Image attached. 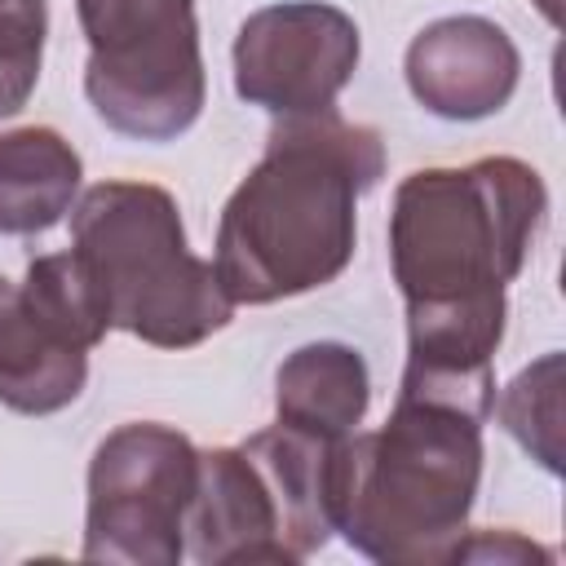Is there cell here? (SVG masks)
Wrapping results in <instances>:
<instances>
[{
    "label": "cell",
    "instance_id": "1",
    "mask_svg": "<svg viewBox=\"0 0 566 566\" xmlns=\"http://www.w3.org/2000/svg\"><path fill=\"white\" fill-rule=\"evenodd\" d=\"M548 217L544 177L517 155L416 168L389 208V270L407 305L398 389L460 402L491 420L509 283Z\"/></svg>",
    "mask_w": 566,
    "mask_h": 566
},
{
    "label": "cell",
    "instance_id": "2",
    "mask_svg": "<svg viewBox=\"0 0 566 566\" xmlns=\"http://www.w3.org/2000/svg\"><path fill=\"white\" fill-rule=\"evenodd\" d=\"M385 177V142L345 115H283L217 221V279L234 305H274L345 274L358 199Z\"/></svg>",
    "mask_w": 566,
    "mask_h": 566
},
{
    "label": "cell",
    "instance_id": "3",
    "mask_svg": "<svg viewBox=\"0 0 566 566\" xmlns=\"http://www.w3.org/2000/svg\"><path fill=\"white\" fill-rule=\"evenodd\" d=\"M486 416L398 389L389 420L336 442L332 513L345 544L385 566L455 562L482 482Z\"/></svg>",
    "mask_w": 566,
    "mask_h": 566
},
{
    "label": "cell",
    "instance_id": "4",
    "mask_svg": "<svg viewBox=\"0 0 566 566\" xmlns=\"http://www.w3.org/2000/svg\"><path fill=\"white\" fill-rule=\"evenodd\" d=\"M71 261L106 323L155 349L203 345L234 318L217 265L186 243L177 199L155 181H97L71 208Z\"/></svg>",
    "mask_w": 566,
    "mask_h": 566
},
{
    "label": "cell",
    "instance_id": "5",
    "mask_svg": "<svg viewBox=\"0 0 566 566\" xmlns=\"http://www.w3.org/2000/svg\"><path fill=\"white\" fill-rule=\"evenodd\" d=\"M336 442L274 420L239 447L199 451L186 513V557L199 566H292L332 531Z\"/></svg>",
    "mask_w": 566,
    "mask_h": 566
},
{
    "label": "cell",
    "instance_id": "6",
    "mask_svg": "<svg viewBox=\"0 0 566 566\" xmlns=\"http://www.w3.org/2000/svg\"><path fill=\"white\" fill-rule=\"evenodd\" d=\"M75 13L93 115L133 142L181 137L208 102L195 0H75Z\"/></svg>",
    "mask_w": 566,
    "mask_h": 566
},
{
    "label": "cell",
    "instance_id": "7",
    "mask_svg": "<svg viewBox=\"0 0 566 566\" xmlns=\"http://www.w3.org/2000/svg\"><path fill=\"white\" fill-rule=\"evenodd\" d=\"M199 447L159 420L111 429L88 460L84 562L177 566L186 557V513L195 500Z\"/></svg>",
    "mask_w": 566,
    "mask_h": 566
},
{
    "label": "cell",
    "instance_id": "8",
    "mask_svg": "<svg viewBox=\"0 0 566 566\" xmlns=\"http://www.w3.org/2000/svg\"><path fill=\"white\" fill-rule=\"evenodd\" d=\"M106 323L71 252L35 256L22 283L0 274V402L18 416H53L84 394L88 349Z\"/></svg>",
    "mask_w": 566,
    "mask_h": 566
},
{
    "label": "cell",
    "instance_id": "9",
    "mask_svg": "<svg viewBox=\"0 0 566 566\" xmlns=\"http://www.w3.org/2000/svg\"><path fill=\"white\" fill-rule=\"evenodd\" d=\"M358 22L327 0H283L243 18L234 35V93L283 115L332 111L358 71Z\"/></svg>",
    "mask_w": 566,
    "mask_h": 566
},
{
    "label": "cell",
    "instance_id": "10",
    "mask_svg": "<svg viewBox=\"0 0 566 566\" xmlns=\"http://www.w3.org/2000/svg\"><path fill=\"white\" fill-rule=\"evenodd\" d=\"M411 97L451 124H473L509 106L522 53L513 35L482 13H451L429 22L402 57Z\"/></svg>",
    "mask_w": 566,
    "mask_h": 566
},
{
    "label": "cell",
    "instance_id": "11",
    "mask_svg": "<svg viewBox=\"0 0 566 566\" xmlns=\"http://www.w3.org/2000/svg\"><path fill=\"white\" fill-rule=\"evenodd\" d=\"M371 402L367 358L345 340H310L274 371V411L283 424L314 438H349Z\"/></svg>",
    "mask_w": 566,
    "mask_h": 566
},
{
    "label": "cell",
    "instance_id": "12",
    "mask_svg": "<svg viewBox=\"0 0 566 566\" xmlns=\"http://www.w3.org/2000/svg\"><path fill=\"white\" fill-rule=\"evenodd\" d=\"M84 159L49 124L0 133V234L53 230L80 195Z\"/></svg>",
    "mask_w": 566,
    "mask_h": 566
},
{
    "label": "cell",
    "instance_id": "13",
    "mask_svg": "<svg viewBox=\"0 0 566 566\" xmlns=\"http://www.w3.org/2000/svg\"><path fill=\"white\" fill-rule=\"evenodd\" d=\"M562 354H544L522 367L491 407V416H500V424L522 442V451L553 478L562 473Z\"/></svg>",
    "mask_w": 566,
    "mask_h": 566
},
{
    "label": "cell",
    "instance_id": "14",
    "mask_svg": "<svg viewBox=\"0 0 566 566\" xmlns=\"http://www.w3.org/2000/svg\"><path fill=\"white\" fill-rule=\"evenodd\" d=\"M44 31V0H0V119L18 115L31 102L40 84Z\"/></svg>",
    "mask_w": 566,
    "mask_h": 566
},
{
    "label": "cell",
    "instance_id": "15",
    "mask_svg": "<svg viewBox=\"0 0 566 566\" xmlns=\"http://www.w3.org/2000/svg\"><path fill=\"white\" fill-rule=\"evenodd\" d=\"M455 562H504V566H522V562H553L548 548H539L535 539L517 535V531H469Z\"/></svg>",
    "mask_w": 566,
    "mask_h": 566
},
{
    "label": "cell",
    "instance_id": "16",
    "mask_svg": "<svg viewBox=\"0 0 566 566\" xmlns=\"http://www.w3.org/2000/svg\"><path fill=\"white\" fill-rule=\"evenodd\" d=\"M535 4H539V13H544V18L553 22V27L562 22V9H557V0H535Z\"/></svg>",
    "mask_w": 566,
    "mask_h": 566
}]
</instances>
